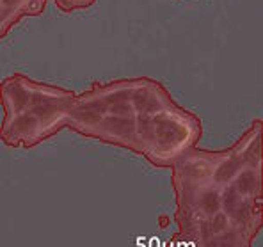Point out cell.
I'll return each instance as SVG.
<instances>
[{
    "label": "cell",
    "mask_w": 263,
    "mask_h": 247,
    "mask_svg": "<svg viewBox=\"0 0 263 247\" xmlns=\"http://www.w3.org/2000/svg\"><path fill=\"white\" fill-rule=\"evenodd\" d=\"M155 121V139L158 146L164 149H171L180 144L185 139V130L175 121L173 118H158Z\"/></svg>",
    "instance_id": "1"
},
{
    "label": "cell",
    "mask_w": 263,
    "mask_h": 247,
    "mask_svg": "<svg viewBox=\"0 0 263 247\" xmlns=\"http://www.w3.org/2000/svg\"><path fill=\"white\" fill-rule=\"evenodd\" d=\"M98 125H100V128H102V132L116 135V137H119V139H134V135H135V119L132 114L103 116Z\"/></svg>",
    "instance_id": "2"
},
{
    "label": "cell",
    "mask_w": 263,
    "mask_h": 247,
    "mask_svg": "<svg viewBox=\"0 0 263 247\" xmlns=\"http://www.w3.org/2000/svg\"><path fill=\"white\" fill-rule=\"evenodd\" d=\"M103 102L109 107V114L126 116L132 114V91L130 89H118L110 91L109 94L102 96Z\"/></svg>",
    "instance_id": "3"
},
{
    "label": "cell",
    "mask_w": 263,
    "mask_h": 247,
    "mask_svg": "<svg viewBox=\"0 0 263 247\" xmlns=\"http://www.w3.org/2000/svg\"><path fill=\"white\" fill-rule=\"evenodd\" d=\"M233 185L243 198H253L258 192V173L254 167H242L233 178Z\"/></svg>",
    "instance_id": "4"
},
{
    "label": "cell",
    "mask_w": 263,
    "mask_h": 247,
    "mask_svg": "<svg viewBox=\"0 0 263 247\" xmlns=\"http://www.w3.org/2000/svg\"><path fill=\"white\" fill-rule=\"evenodd\" d=\"M29 105H30V114H34L36 118H45V116H52L55 112L57 107H59V102L53 96L36 91V92H30Z\"/></svg>",
    "instance_id": "5"
},
{
    "label": "cell",
    "mask_w": 263,
    "mask_h": 247,
    "mask_svg": "<svg viewBox=\"0 0 263 247\" xmlns=\"http://www.w3.org/2000/svg\"><path fill=\"white\" fill-rule=\"evenodd\" d=\"M243 167V162L240 157L233 155L226 160H222L217 165V169L214 171V180L220 185H228L233 181V178L237 176V173Z\"/></svg>",
    "instance_id": "6"
},
{
    "label": "cell",
    "mask_w": 263,
    "mask_h": 247,
    "mask_svg": "<svg viewBox=\"0 0 263 247\" xmlns=\"http://www.w3.org/2000/svg\"><path fill=\"white\" fill-rule=\"evenodd\" d=\"M242 199H243V196L235 188V185L228 183L226 187H224V191L220 192V210H222L228 217H231L233 212L238 208V204L242 203Z\"/></svg>",
    "instance_id": "7"
},
{
    "label": "cell",
    "mask_w": 263,
    "mask_h": 247,
    "mask_svg": "<svg viewBox=\"0 0 263 247\" xmlns=\"http://www.w3.org/2000/svg\"><path fill=\"white\" fill-rule=\"evenodd\" d=\"M155 103H157V100H155V96L149 94V91H132V110H137L139 114H149L152 112V105H155Z\"/></svg>",
    "instance_id": "8"
},
{
    "label": "cell",
    "mask_w": 263,
    "mask_h": 247,
    "mask_svg": "<svg viewBox=\"0 0 263 247\" xmlns=\"http://www.w3.org/2000/svg\"><path fill=\"white\" fill-rule=\"evenodd\" d=\"M199 210L203 212L204 217H212L214 214H217L220 210V192L212 191V188L203 192L199 199Z\"/></svg>",
    "instance_id": "9"
},
{
    "label": "cell",
    "mask_w": 263,
    "mask_h": 247,
    "mask_svg": "<svg viewBox=\"0 0 263 247\" xmlns=\"http://www.w3.org/2000/svg\"><path fill=\"white\" fill-rule=\"evenodd\" d=\"M135 134L141 135L144 142L155 141V121L149 118V114H139V119H135Z\"/></svg>",
    "instance_id": "10"
},
{
    "label": "cell",
    "mask_w": 263,
    "mask_h": 247,
    "mask_svg": "<svg viewBox=\"0 0 263 247\" xmlns=\"http://www.w3.org/2000/svg\"><path fill=\"white\" fill-rule=\"evenodd\" d=\"M37 126V118L34 114H22L11 125V132L16 135H29L36 130Z\"/></svg>",
    "instance_id": "11"
},
{
    "label": "cell",
    "mask_w": 263,
    "mask_h": 247,
    "mask_svg": "<svg viewBox=\"0 0 263 247\" xmlns=\"http://www.w3.org/2000/svg\"><path fill=\"white\" fill-rule=\"evenodd\" d=\"M73 116H75V119L79 123H82V125H89V126H95L100 123V119L103 118L102 114H98L96 110L89 109V107L84 103V105H80L79 109L73 112Z\"/></svg>",
    "instance_id": "12"
},
{
    "label": "cell",
    "mask_w": 263,
    "mask_h": 247,
    "mask_svg": "<svg viewBox=\"0 0 263 247\" xmlns=\"http://www.w3.org/2000/svg\"><path fill=\"white\" fill-rule=\"evenodd\" d=\"M208 221H210L212 235H214V237H217V235L224 233V231L230 227V217H228V215L224 214L222 210H219L217 214H214L212 217H208Z\"/></svg>",
    "instance_id": "13"
},
{
    "label": "cell",
    "mask_w": 263,
    "mask_h": 247,
    "mask_svg": "<svg viewBox=\"0 0 263 247\" xmlns=\"http://www.w3.org/2000/svg\"><path fill=\"white\" fill-rule=\"evenodd\" d=\"M231 219H233V222L238 226L247 224V221L251 219V198L242 199V203L238 204V208L233 212V215H231Z\"/></svg>",
    "instance_id": "14"
},
{
    "label": "cell",
    "mask_w": 263,
    "mask_h": 247,
    "mask_svg": "<svg viewBox=\"0 0 263 247\" xmlns=\"http://www.w3.org/2000/svg\"><path fill=\"white\" fill-rule=\"evenodd\" d=\"M9 94H11V103H13V105L16 107L18 112H22V110L25 109L27 105H29L30 92H29V91H25L23 87H20V86L11 87Z\"/></svg>",
    "instance_id": "15"
},
{
    "label": "cell",
    "mask_w": 263,
    "mask_h": 247,
    "mask_svg": "<svg viewBox=\"0 0 263 247\" xmlns=\"http://www.w3.org/2000/svg\"><path fill=\"white\" fill-rule=\"evenodd\" d=\"M27 4V0H0V6L4 7V14H9L18 11Z\"/></svg>",
    "instance_id": "16"
},
{
    "label": "cell",
    "mask_w": 263,
    "mask_h": 247,
    "mask_svg": "<svg viewBox=\"0 0 263 247\" xmlns=\"http://www.w3.org/2000/svg\"><path fill=\"white\" fill-rule=\"evenodd\" d=\"M199 235L201 238H203V242H206V244H210L212 242V227H210V221H208V217H203L199 222Z\"/></svg>",
    "instance_id": "17"
},
{
    "label": "cell",
    "mask_w": 263,
    "mask_h": 247,
    "mask_svg": "<svg viewBox=\"0 0 263 247\" xmlns=\"http://www.w3.org/2000/svg\"><path fill=\"white\" fill-rule=\"evenodd\" d=\"M2 16H4V7L0 6V18H2Z\"/></svg>",
    "instance_id": "18"
},
{
    "label": "cell",
    "mask_w": 263,
    "mask_h": 247,
    "mask_svg": "<svg viewBox=\"0 0 263 247\" xmlns=\"http://www.w3.org/2000/svg\"><path fill=\"white\" fill-rule=\"evenodd\" d=\"M77 2H79V6H82V0H77Z\"/></svg>",
    "instance_id": "19"
}]
</instances>
